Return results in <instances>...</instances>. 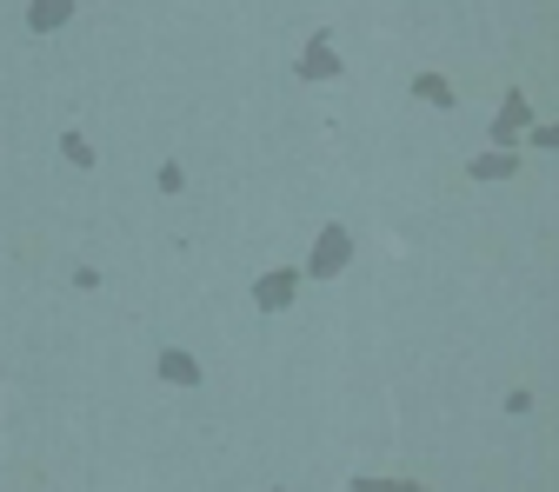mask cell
<instances>
[{
  "label": "cell",
  "mask_w": 559,
  "mask_h": 492,
  "mask_svg": "<svg viewBox=\"0 0 559 492\" xmlns=\"http://www.w3.org/2000/svg\"><path fill=\"white\" fill-rule=\"evenodd\" d=\"M340 260H346V233H340V227H333V233H326V240H320V253H313V266H320V273H333V266H340Z\"/></svg>",
  "instance_id": "cell-1"
},
{
  "label": "cell",
  "mask_w": 559,
  "mask_h": 492,
  "mask_svg": "<svg viewBox=\"0 0 559 492\" xmlns=\"http://www.w3.org/2000/svg\"><path fill=\"white\" fill-rule=\"evenodd\" d=\"M67 8H74V0H34V27H60Z\"/></svg>",
  "instance_id": "cell-3"
},
{
  "label": "cell",
  "mask_w": 559,
  "mask_h": 492,
  "mask_svg": "<svg viewBox=\"0 0 559 492\" xmlns=\"http://www.w3.org/2000/svg\"><path fill=\"white\" fill-rule=\"evenodd\" d=\"M287 293H294V273H273L260 287V307H287Z\"/></svg>",
  "instance_id": "cell-2"
}]
</instances>
